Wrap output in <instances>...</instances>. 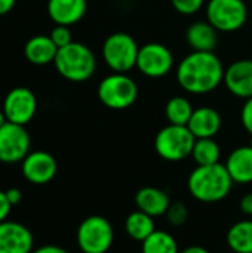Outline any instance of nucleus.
<instances>
[{
    "instance_id": "nucleus-33",
    "label": "nucleus",
    "mask_w": 252,
    "mask_h": 253,
    "mask_svg": "<svg viewBox=\"0 0 252 253\" xmlns=\"http://www.w3.org/2000/svg\"><path fill=\"white\" fill-rule=\"evenodd\" d=\"M31 253H70L67 252L65 249L59 248V246H53V245H46V246H42L39 249H36L34 252Z\"/></svg>"
},
{
    "instance_id": "nucleus-9",
    "label": "nucleus",
    "mask_w": 252,
    "mask_h": 253,
    "mask_svg": "<svg viewBox=\"0 0 252 253\" xmlns=\"http://www.w3.org/2000/svg\"><path fill=\"white\" fill-rule=\"evenodd\" d=\"M30 154V135L24 126L6 122L0 127V162L18 163Z\"/></svg>"
},
{
    "instance_id": "nucleus-21",
    "label": "nucleus",
    "mask_w": 252,
    "mask_h": 253,
    "mask_svg": "<svg viewBox=\"0 0 252 253\" xmlns=\"http://www.w3.org/2000/svg\"><path fill=\"white\" fill-rule=\"evenodd\" d=\"M125 230L126 234L137 240V242H144L151 233H154L156 227H154V218L144 213L143 211H135L132 212L125 222Z\"/></svg>"
},
{
    "instance_id": "nucleus-10",
    "label": "nucleus",
    "mask_w": 252,
    "mask_h": 253,
    "mask_svg": "<svg viewBox=\"0 0 252 253\" xmlns=\"http://www.w3.org/2000/svg\"><path fill=\"white\" fill-rule=\"evenodd\" d=\"M174 67L172 52L160 43H147L140 47L137 68L147 77L159 79L166 76Z\"/></svg>"
},
{
    "instance_id": "nucleus-29",
    "label": "nucleus",
    "mask_w": 252,
    "mask_h": 253,
    "mask_svg": "<svg viewBox=\"0 0 252 253\" xmlns=\"http://www.w3.org/2000/svg\"><path fill=\"white\" fill-rule=\"evenodd\" d=\"M241 119H242V125L245 127V130L252 135V98H248L242 107V113H241Z\"/></svg>"
},
{
    "instance_id": "nucleus-13",
    "label": "nucleus",
    "mask_w": 252,
    "mask_h": 253,
    "mask_svg": "<svg viewBox=\"0 0 252 253\" xmlns=\"http://www.w3.org/2000/svg\"><path fill=\"white\" fill-rule=\"evenodd\" d=\"M34 239L31 231L13 221L0 222V253H31Z\"/></svg>"
},
{
    "instance_id": "nucleus-30",
    "label": "nucleus",
    "mask_w": 252,
    "mask_h": 253,
    "mask_svg": "<svg viewBox=\"0 0 252 253\" xmlns=\"http://www.w3.org/2000/svg\"><path fill=\"white\" fill-rule=\"evenodd\" d=\"M10 209H12V205L7 200L6 191H0V222L7 219V216L10 213Z\"/></svg>"
},
{
    "instance_id": "nucleus-20",
    "label": "nucleus",
    "mask_w": 252,
    "mask_h": 253,
    "mask_svg": "<svg viewBox=\"0 0 252 253\" xmlns=\"http://www.w3.org/2000/svg\"><path fill=\"white\" fill-rule=\"evenodd\" d=\"M56 52L58 47L49 36H34L27 42L24 47L27 61L36 65H46L53 62Z\"/></svg>"
},
{
    "instance_id": "nucleus-25",
    "label": "nucleus",
    "mask_w": 252,
    "mask_h": 253,
    "mask_svg": "<svg viewBox=\"0 0 252 253\" xmlns=\"http://www.w3.org/2000/svg\"><path fill=\"white\" fill-rule=\"evenodd\" d=\"M143 253H180L175 239L162 230H154L144 242Z\"/></svg>"
},
{
    "instance_id": "nucleus-4",
    "label": "nucleus",
    "mask_w": 252,
    "mask_h": 253,
    "mask_svg": "<svg viewBox=\"0 0 252 253\" xmlns=\"http://www.w3.org/2000/svg\"><path fill=\"white\" fill-rule=\"evenodd\" d=\"M196 138L187 126L168 125L154 138L156 153L168 162H181L192 156Z\"/></svg>"
},
{
    "instance_id": "nucleus-22",
    "label": "nucleus",
    "mask_w": 252,
    "mask_h": 253,
    "mask_svg": "<svg viewBox=\"0 0 252 253\" xmlns=\"http://www.w3.org/2000/svg\"><path fill=\"white\" fill-rule=\"evenodd\" d=\"M227 243L236 253H252V221H239L227 231Z\"/></svg>"
},
{
    "instance_id": "nucleus-23",
    "label": "nucleus",
    "mask_w": 252,
    "mask_h": 253,
    "mask_svg": "<svg viewBox=\"0 0 252 253\" xmlns=\"http://www.w3.org/2000/svg\"><path fill=\"white\" fill-rule=\"evenodd\" d=\"M192 157L198 166H208L220 163L221 150L220 145L214 141V138H199L195 142Z\"/></svg>"
},
{
    "instance_id": "nucleus-19",
    "label": "nucleus",
    "mask_w": 252,
    "mask_h": 253,
    "mask_svg": "<svg viewBox=\"0 0 252 253\" xmlns=\"http://www.w3.org/2000/svg\"><path fill=\"white\" fill-rule=\"evenodd\" d=\"M187 43L198 52H214L218 43L217 30L208 21L193 22L186 33Z\"/></svg>"
},
{
    "instance_id": "nucleus-37",
    "label": "nucleus",
    "mask_w": 252,
    "mask_h": 253,
    "mask_svg": "<svg viewBox=\"0 0 252 253\" xmlns=\"http://www.w3.org/2000/svg\"><path fill=\"white\" fill-rule=\"evenodd\" d=\"M250 145H251V147H252V135H251V141H250Z\"/></svg>"
},
{
    "instance_id": "nucleus-31",
    "label": "nucleus",
    "mask_w": 252,
    "mask_h": 253,
    "mask_svg": "<svg viewBox=\"0 0 252 253\" xmlns=\"http://www.w3.org/2000/svg\"><path fill=\"white\" fill-rule=\"evenodd\" d=\"M241 211L248 215V216H252V193H248L242 197L241 200Z\"/></svg>"
},
{
    "instance_id": "nucleus-32",
    "label": "nucleus",
    "mask_w": 252,
    "mask_h": 253,
    "mask_svg": "<svg viewBox=\"0 0 252 253\" xmlns=\"http://www.w3.org/2000/svg\"><path fill=\"white\" fill-rule=\"evenodd\" d=\"M6 196H7V200L10 202L12 206L18 205V203L21 202V199H22V193H21V190H18V188H9V190L6 191Z\"/></svg>"
},
{
    "instance_id": "nucleus-1",
    "label": "nucleus",
    "mask_w": 252,
    "mask_h": 253,
    "mask_svg": "<svg viewBox=\"0 0 252 253\" xmlns=\"http://www.w3.org/2000/svg\"><path fill=\"white\" fill-rule=\"evenodd\" d=\"M224 67L214 52L189 53L177 68V80L180 86L195 95L212 92L224 80Z\"/></svg>"
},
{
    "instance_id": "nucleus-16",
    "label": "nucleus",
    "mask_w": 252,
    "mask_h": 253,
    "mask_svg": "<svg viewBox=\"0 0 252 253\" xmlns=\"http://www.w3.org/2000/svg\"><path fill=\"white\" fill-rule=\"evenodd\" d=\"M187 127L196 139L214 138L221 127V116L217 110L211 107H199L193 111Z\"/></svg>"
},
{
    "instance_id": "nucleus-8",
    "label": "nucleus",
    "mask_w": 252,
    "mask_h": 253,
    "mask_svg": "<svg viewBox=\"0 0 252 253\" xmlns=\"http://www.w3.org/2000/svg\"><path fill=\"white\" fill-rule=\"evenodd\" d=\"M248 9L244 0H209L206 4V21L223 33H232L245 25Z\"/></svg>"
},
{
    "instance_id": "nucleus-12",
    "label": "nucleus",
    "mask_w": 252,
    "mask_h": 253,
    "mask_svg": "<svg viewBox=\"0 0 252 253\" xmlns=\"http://www.w3.org/2000/svg\"><path fill=\"white\" fill-rule=\"evenodd\" d=\"M56 160L46 151H33L22 160V175L36 185L50 182L56 175Z\"/></svg>"
},
{
    "instance_id": "nucleus-6",
    "label": "nucleus",
    "mask_w": 252,
    "mask_h": 253,
    "mask_svg": "<svg viewBox=\"0 0 252 253\" xmlns=\"http://www.w3.org/2000/svg\"><path fill=\"white\" fill-rule=\"evenodd\" d=\"M140 46L128 33L110 34L102 44V59L114 73H128L137 67Z\"/></svg>"
},
{
    "instance_id": "nucleus-36",
    "label": "nucleus",
    "mask_w": 252,
    "mask_h": 253,
    "mask_svg": "<svg viewBox=\"0 0 252 253\" xmlns=\"http://www.w3.org/2000/svg\"><path fill=\"white\" fill-rule=\"evenodd\" d=\"M7 120H6V117H4V113L3 111H0V127L6 123Z\"/></svg>"
},
{
    "instance_id": "nucleus-26",
    "label": "nucleus",
    "mask_w": 252,
    "mask_h": 253,
    "mask_svg": "<svg viewBox=\"0 0 252 253\" xmlns=\"http://www.w3.org/2000/svg\"><path fill=\"white\" fill-rule=\"evenodd\" d=\"M187 216H189V211L186 208L184 203H171L168 212H166V218L169 221L171 225L174 227H178V225H183L186 221H187Z\"/></svg>"
},
{
    "instance_id": "nucleus-11",
    "label": "nucleus",
    "mask_w": 252,
    "mask_h": 253,
    "mask_svg": "<svg viewBox=\"0 0 252 253\" xmlns=\"http://www.w3.org/2000/svg\"><path fill=\"white\" fill-rule=\"evenodd\" d=\"M37 110V99L27 87L12 89L3 102V113L7 122L25 126L34 117Z\"/></svg>"
},
{
    "instance_id": "nucleus-35",
    "label": "nucleus",
    "mask_w": 252,
    "mask_h": 253,
    "mask_svg": "<svg viewBox=\"0 0 252 253\" xmlns=\"http://www.w3.org/2000/svg\"><path fill=\"white\" fill-rule=\"evenodd\" d=\"M180 253H209L205 248L202 246H190V248H186L184 251H181Z\"/></svg>"
},
{
    "instance_id": "nucleus-24",
    "label": "nucleus",
    "mask_w": 252,
    "mask_h": 253,
    "mask_svg": "<svg viewBox=\"0 0 252 253\" xmlns=\"http://www.w3.org/2000/svg\"><path fill=\"white\" fill-rule=\"evenodd\" d=\"M193 111V105L184 96H174L165 105V116L169 125L187 126Z\"/></svg>"
},
{
    "instance_id": "nucleus-18",
    "label": "nucleus",
    "mask_w": 252,
    "mask_h": 253,
    "mask_svg": "<svg viewBox=\"0 0 252 253\" xmlns=\"http://www.w3.org/2000/svg\"><path fill=\"white\" fill-rule=\"evenodd\" d=\"M226 168L233 179L238 184L252 182V147L245 145L233 150L226 162Z\"/></svg>"
},
{
    "instance_id": "nucleus-14",
    "label": "nucleus",
    "mask_w": 252,
    "mask_h": 253,
    "mask_svg": "<svg viewBox=\"0 0 252 253\" xmlns=\"http://www.w3.org/2000/svg\"><path fill=\"white\" fill-rule=\"evenodd\" d=\"M224 84L238 98H252V59H239L224 71Z\"/></svg>"
},
{
    "instance_id": "nucleus-7",
    "label": "nucleus",
    "mask_w": 252,
    "mask_h": 253,
    "mask_svg": "<svg viewBox=\"0 0 252 253\" xmlns=\"http://www.w3.org/2000/svg\"><path fill=\"white\" fill-rule=\"evenodd\" d=\"M114 231L108 219L100 215L88 216L77 228V245L83 253H105L113 245Z\"/></svg>"
},
{
    "instance_id": "nucleus-34",
    "label": "nucleus",
    "mask_w": 252,
    "mask_h": 253,
    "mask_svg": "<svg viewBox=\"0 0 252 253\" xmlns=\"http://www.w3.org/2000/svg\"><path fill=\"white\" fill-rule=\"evenodd\" d=\"M15 1H16V0H0V16L9 13V12L13 9Z\"/></svg>"
},
{
    "instance_id": "nucleus-15",
    "label": "nucleus",
    "mask_w": 252,
    "mask_h": 253,
    "mask_svg": "<svg viewBox=\"0 0 252 253\" xmlns=\"http://www.w3.org/2000/svg\"><path fill=\"white\" fill-rule=\"evenodd\" d=\"M86 0H49L48 13L56 25H73L86 13Z\"/></svg>"
},
{
    "instance_id": "nucleus-27",
    "label": "nucleus",
    "mask_w": 252,
    "mask_h": 253,
    "mask_svg": "<svg viewBox=\"0 0 252 253\" xmlns=\"http://www.w3.org/2000/svg\"><path fill=\"white\" fill-rule=\"evenodd\" d=\"M174 9L181 15H193L199 12L205 0H171Z\"/></svg>"
},
{
    "instance_id": "nucleus-5",
    "label": "nucleus",
    "mask_w": 252,
    "mask_h": 253,
    "mask_svg": "<svg viewBox=\"0 0 252 253\" xmlns=\"http://www.w3.org/2000/svg\"><path fill=\"white\" fill-rule=\"evenodd\" d=\"M97 93L107 108L126 110L137 101L138 86L126 73H113L101 80Z\"/></svg>"
},
{
    "instance_id": "nucleus-3",
    "label": "nucleus",
    "mask_w": 252,
    "mask_h": 253,
    "mask_svg": "<svg viewBox=\"0 0 252 253\" xmlns=\"http://www.w3.org/2000/svg\"><path fill=\"white\" fill-rule=\"evenodd\" d=\"M56 71L70 82H85L92 77L97 61L92 50L77 42L59 47L53 61Z\"/></svg>"
},
{
    "instance_id": "nucleus-2",
    "label": "nucleus",
    "mask_w": 252,
    "mask_h": 253,
    "mask_svg": "<svg viewBox=\"0 0 252 253\" xmlns=\"http://www.w3.org/2000/svg\"><path fill=\"white\" fill-rule=\"evenodd\" d=\"M187 187L196 200L203 203H217L230 194L233 179L226 165L215 163L208 166H198L190 173Z\"/></svg>"
},
{
    "instance_id": "nucleus-17",
    "label": "nucleus",
    "mask_w": 252,
    "mask_h": 253,
    "mask_svg": "<svg viewBox=\"0 0 252 253\" xmlns=\"http://www.w3.org/2000/svg\"><path fill=\"white\" fill-rule=\"evenodd\" d=\"M135 203H137L138 211H143L144 213H147L153 218L166 215V212L171 206L169 196L156 187L141 188L135 196Z\"/></svg>"
},
{
    "instance_id": "nucleus-28",
    "label": "nucleus",
    "mask_w": 252,
    "mask_h": 253,
    "mask_svg": "<svg viewBox=\"0 0 252 253\" xmlns=\"http://www.w3.org/2000/svg\"><path fill=\"white\" fill-rule=\"evenodd\" d=\"M52 42L56 44V47H64L67 44H70L73 40H71V33H70V28L67 25H55L53 30L50 31V36Z\"/></svg>"
}]
</instances>
